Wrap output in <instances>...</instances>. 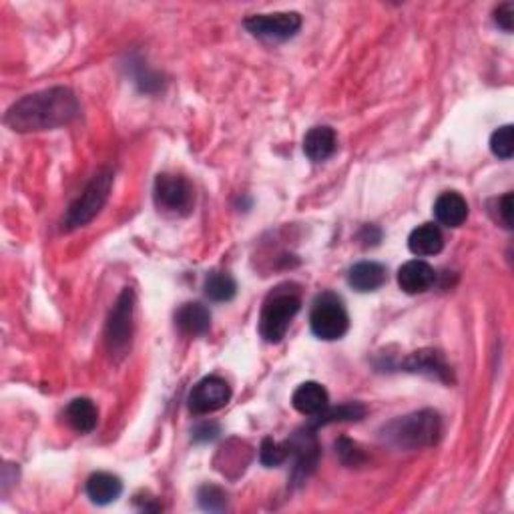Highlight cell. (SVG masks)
Listing matches in <instances>:
<instances>
[{"mask_svg": "<svg viewBox=\"0 0 514 514\" xmlns=\"http://www.w3.org/2000/svg\"><path fill=\"white\" fill-rule=\"evenodd\" d=\"M77 95L66 87H53L22 97L4 115V123L16 133L51 131L79 117Z\"/></svg>", "mask_w": 514, "mask_h": 514, "instance_id": "6da1fadb", "label": "cell"}, {"mask_svg": "<svg viewBox=\"0 0 514 514\" xmlns=\"http://www.w3.org/2000/svg\"><path fill=\"white\" fill-rule=\"evenodd\" d=\"M442 436V418L434 410L412 412L382 428V438L402 450H420L434 446Z\"/></svg>", "mask_w": 514, "mask_h": 514, "instance_id": "7a4b0ae2", "label": "cell"}, {"mask_svg": "<svg viewBox=\"0 0 514 514\" xmlns=\"http://www.w3.org/2000/svg\"><path fill=\"white\" fill-rule=\"evenodd\" d=\"M292 287L294 286H279L265 297L260 316V334L265 342H281L287 334L289 323L302 310L300 294Z\"/></svg>", "mask_w": 514, "mask_h": 514, "instance_id": "3957f363", "label": "cell"}, {"mask_svg": "<svg viewBox=\"0 0 514 514\" xmlns=\"http://www.w3.org/2000/svg\"><path fill=\"white\" fill-rule=\"evenodd\" d=\"M310 328L313 336L326 339V342L342 339L350 330V316H347L342 297L331 292L320 294L312 305Z\"/></svg>", "mask_w": 514, "mask_h": 514, "instance_id": "277c9868", "label": "cell"}, {"mask_svg": "<svg viewBox=\"0 0 514 514\" xmlns=\"http://www.w3.org/2000/svg\"><path fill=\"white\" fill-rule=\"evenodd\" d=\"M113 187V173L109 169L99 171L97 176L89 181L85 192L79 195L64 218V229H77L87 226L89 221H93L99 211L103 210L107 199H109Z\"/></svg>", "mask_w": 514, "mask_h": 514, "instance_id": "5b68a950", "label": "cell"}, {"mask_svg": "<svg viewBox=\"0 0 514 514\" xmlns=\"http://www.w3.org/2000/svg\"><path fill=\"white\" fill-rule=\"evenodd\" d=\"M133 312H135V292H133L131 287H125L121 292L117 304L113 305L105 328L107 347H109V352L115 356H125L131 347Z\"/></svg>", "mask_w": 514, "mask_h": 514, "instance_id": "8992f818", "label": "cell"}, {"mask_svg": "<svg viewBox=\"0 0 514 514\" xmlns=\"http://www.w3.org/2000/svg\"><path fill=\"white\" fill-rule=\"evenodd\" d=\"M153 197L159 210L173 215H187L193 207V187L185 177L161 173L155 179Z\"/></svg>", "mask_w": 514, "mask_h": 514, "instance_id": "52a82bcc", "label": "cell"}, {"mask_svg": "<svg viewBox=\"0 0 514 514\" xmlns=\"http://www.w3.org/2000/svg\"><path fill=\"white\" fill-rule=\"evenodd\" d=\"M289 458H294V470H292V480L296 484H302L308 480L313 470L318 468L320 462V442L316 436V428L305 426L302 430L289 438Z\"/></svg>", "mask_w": 514, "mask_h": 514, "instance_id": "ba28073f", "label": "cell"}, {"mask_svg": "<svg viewBox=\"0 0 514 514\" xmlns=\"http://www.w3.org/2000/svg\"><path fill=\"white\" fill-rule=\"evenodd\" d=\"M245 29L250 35L270 43H281L297 35L302 29V16L297 13H270V14H253L245 19Z\"/></svg>", "mask_w": 514, "mask_h": 514, "instance_id": "9c48e42d", "label": "cell"}, {"mask_svg": "<svg viewBox=\"0 0 514 514\" xmlns=\"http://www.w3.org/2000/svg\"><path fill=\"white\" fill-rule=\"evenodd\" d=\"M231 400V388L226 380L219 376H205L193 386L189 394V410L197 416L218 412L226 408Z\"/></svg>", "mask_w": 514, "mask_h": 514, "instance_id": "30bf717a", "label": "cell"}, {"mask_svg": "<svg viewBox=\"0 0 514 514\" xmlns=\"http://www.w3.org/2000/svg\"><path fill=\"white\" fill-rule=\"evenodd\" d=\"M436 284V271L424 260H410L398 270V286L404 294L418 296Z\"/></svg>", "mask_w": 514, "mask_h": 514, "instance_id": "8fae6325", "label": "cell"}, {"mask_svg": "<svg viewBox=\"0 0 514 514\" xmlns=\"http://www.w3.org/2000/svg\"><path fill=\"white\" fill-rule=\"evenodd\" d=\"M404 368L414 374H424L430 378L442 380V382H452V370L444 362L442 354L436 350H420L410 354L404 360Z\"/></svg>", "mask_w": 514, "mask_h": 514, "instance_id": "7c38bea8", "label": "cell"}, {"mask_svg": "<svg viewBox=\"0 0 514 514\" xmlns=\"http://www.w3.org/2000/svg\"><path fill=\"white\" fill-rule=\"evenodd\" d=\"M388 281V271L382 263L378 261H360L347 273V284L354 287L356 292L368 294L376 292Z\"/></svg>", "mask_w": 514, "mask_h": 514, "instance_id": "4fadbf2b", "label": "cell"}, {"mask_svg": "<svg viewBox=\"0 0 514 514\" xmlns=\"http://www.w3.org/2000/svg\"><path fill=\"white\" fill-rule=\"evenodd\" d=\"M294 408L304 416H318L330 406L328 390L318 382H304L296 388L292 396Z\"/></svg>", "mask_w": 514, "mask_h": 514, "instance_id": "5bb4252c", "label": "cell"}, {"mask_svg": "<svg viewBox=\"0 0 514 514\" xmlns=\"http://www.w3.org/2000/svg\"><path fill=\"white\" fill-rule=\"evenodd\" d=\"M338 137L331 127H313L304 137V153L313 163H321L336 153Z\"/></svg>", "mask_w": 514, "mask_h": 514, "instance_id": "9a60e30c", "label": "cell"}, {"mask_svg": "<svg viewBox=\"0 0 514 514\" xmlns=\"http://www.w3.org/2000/svg\"><path fill=\"white\" fill-rule=\"evenodd\" d=\"M176 326L187 336H205L211 330V313L199 302H187L176 312Z\"/></svg>", "mask_w": 514, "mask_h": 514, "instance_id": "2e32d148", "label": "cell"}, {"mask_svg": "<svg viewBox=\"0 0 514 514\" xmlns=\"http://www.w3.org/2000/svg\"><path fill=\"white\" fill-rule=\"evenodd\" d=\"M434 218L438 219L441 226L460 227L468 218L467 199L456 192L442 193L434 203Z\"/></svg>", "mask_w": 514, "mask_h": 514, "instance_id": "e0dca14e", "label": "cell"}, {"mask_svg": "<svg viewBox=\"0 0 514 514\" xmlns=\"http://www.w3.org/2000/svg\"><path fill=\"white\" fill-rule=\"evenodd\" d=\"M123 493V483L119 476L111 475V472H95L87 480V496L93 504L99 507H107V504L115 502Z\"/></svg>", "mask_w": 514, "mask_h": 514, "instance_id": "ac0fdd59", "label": "cell"}, {"mask_svg": "<svg viewBox=\"0 0 514 514\" xmlns=\"http://www.w3.org/2000/svg\"><path fill=\"white\" fill-rule=\"evenodd\" d=\"M408 250L418 257L438 255L444 250V236L434 223H422L416 229H412L408 237Z\"/></svg>", "mask_w": 514, "mask_h": 514, "instance_id": "d6986e66", "label": "cell"}, {"mask_svg": "<svg viewBox=\"0 0 514 514\" xmlns=\"http://www.w3.org/2000/svg\"><path fill=\"white\" fill-rule=\"evenodd\" d=\"M64 418L69 422V426L79 434L93 433L99 420V410L89 398H74V400L66 406Z\"/></svg>", "mask_w": 514, "mask_h": 514, "instance_id": "ffe728a7", "label": "cell"}, {"mask_svg": "<svg viewBox=\"0 0 514 514\" xmlns=\"http://www.w3.org/2000/svg\"><path fill=\"white\" fill-rule=\"evenodd\" d=\"M368 408L362 402H346L339 404L336 408H328L320 412L318 416H312V428H320V426H328V424H336V422H358L364 416H366Z\"/></svg>", "mask_w": 514, "mask_h": 514, "instance_id": "44dd1931", "label": "cell"}, {"mask_svg": "<svg viewBox=\"0 0 514 514\" xmlns=\"http://www.w3.org/2000/svg\"><path fill=\"white\" fill-rule=\"evenodd\" d=\"M203 289L213 302H231L237 294V281L227 271H211L205 278Z\"/></svg>", "mask_w": 514, "mask_h": 514, "instance_id": "7402d4cb", "label": "cell"}, {"mask_svg": "<svg viewBox=\"0 0 514 514\" xmlns=\"http://www.w3.org/2000/svg\"><path fill=\"white\" fill-rule=\"evenodd\" d=\"M260 460L263 467L268 468H278L281 464L289 460V446L286 442H276L273 438H263V442L260 446Z\"/></svg>", "mask_w": 514, "mask_h": 514, "instance_id": "603a6c76", "label": "cell"}, {"mask_svg": "<svg viewBox=\"0 0 514 514\" xmlns=\"http://www.w3.org/2000/svg\"><path fill=\"white\" fill-rule=\"evenodd\" d=\"M336 454H338V458L342 460L344 467L347 468H358V467H364L368 460V456L366 452H364L362 446L358 442H354L350 441V438H339V441L336 442Z\"/></svg>", "mask_w": 514, "mask_h": 514, "instance_id": "cb8c5ba5", "label": "cell"}, {"mask_svg": "<svg viewBox=\"0 0 514 514\" xmlns=\"http://www.w3.org/2000/svg\"><path fill=\"white\" fill-rule=\"evenodd\" d=\"M199 507L210 512H221L227 509V494L223 493V488L215 484H203L197 493Z\"/></svg>", "mask_w": 514, "mask_h": 514, "instance_id": "d4e9b609", "label": "cell"}, {"mask_svg": "<svg viewBox=\"0 0 514 514\" xmlns=\"http://www.w3.org/2000/svg\"><path fill=\"white\" fill-rule=\"evenodd\" d=\"M491 151L499 157V159H510L514 155V127L504 125L496 129L491 135Z\"/></svg>", "mask_w": 514, "mask_h": 514, "instance_id": "484cf974", "label": "cell"}, {"mask_svg": "<svg viewBox=\"0 0 514 514\" xmlns=\"http://www.w3.org/2000/svg\"><path fill=\"white\" fill-rule=\"evenodd\" d=\"M494 22L504 32H512V24H514V4L512 3H504L494 11Z\"/></svg>", "mask_w": 514, "mask_h": 514, "instance_id": "4316f807", "label": "cell"}, {"mask_svg": "<svg viewBox=\"0 0 514 514\" xmlns=\"http://www.w3.org/2000/svg\"><path fill=\"white\" fill-rule=\"evenodd\" d=\"M219 434V424L215 422H203V424L195 426L193 430V441L195 442H211Z\"/></svg>", "mask_w": 514, "mask_h": 514, "instance_id": "83f0119b", "label": "cell"}, {"mask_svg": "<svg viewBox=\"0 0 514 514\" xmlns=\"http://www.w3.org/2000/svg\"><path fill=\"white\" fill-rule=\"evenodd\" d=\"M499 218L504 223V227L512 229V193H504L499 199Z\"/></svg>", "mask_w": 514, "mask_h": 514, "instance_id": "f1b7e54d", "label": "cell"}]
</instances>
